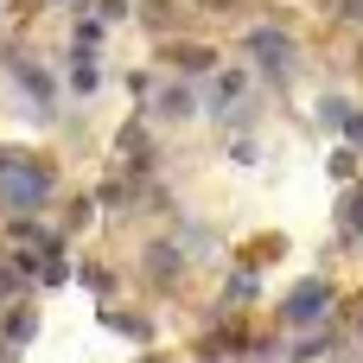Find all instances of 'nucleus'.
Segmentation results:
<instances>
[{
    "label": "nucleus",
    "instance_id": "nucleus-2",
    "mask_svg": "<svg viewBox=\"0 0 363 363\" xmlns=\"http://www.w3.org/2000/svg\"><path fill=\"white\" fill-rule=\"evenodd\" d=\"M325 306H332V287H325V281H300V287L287 294L281 319H287V325H306V319H319Z\"/></svg>",
    "mask_w": 363,
    "mask_h": 363
},
{
    "label": "nucleus",
    "instance_id": "nucleus-3",
    "mask_svg": "<svg viewBox=\"0 0 363 363\" xmlns=\"http://www.w3.org/2000/svg\"><path fill=\"white\" fill-rule=\"evenodd\" d=\"M242 96H249V77H242V70H223V77L211 83V115H217V121H223V115H236V102H242Z\"/></svg>",
    "mask_w": 363,
    "mask_h": 363
},
{
    "label": "nucleus",
    "instance_id": "nucleus-4",
    "mask_svg": "<svg viewBox=\"0 0 363 363\" xmlns=\"http://www.w3.org/2000/svg\"><path fill=\"white\" fill-rule=\"evenodd\" d=\"M345 242H363V191L345 198Z\"/></svg>",
    "mask_w": 363,
    "mask_h": 363
},
{
    "label": "nucleus",
    "instance_id": "nucleus-7",
    "mask_svg": "<svg viewBox=\"0 0 363 363\" xmlns=\"http://www.w3.org/2000/svg\"><path fill=\"white\" fill-rule=\"evenodd\" d=\"M351 140H357V147H363V115H357V128H351Z\"/></svg>",
    "mask_w": 363,
    "mask_h": 363
},
{
    "label": "nucleus",
    "instance_id": "nucleus-5",
    "mask_svg": "<svg viewBox=\"0 0 363 363\" xmlns=\"http://www.w3.org/2000/svg\"><path fill=\"white\" fill-rule=\"evenodd\" d=\"M70 83H77V89H96V57H89V51H77V64H70Z\"/></svg>",
    "mask_w": 363,
    "mask_h": 363
},
{
    "label": "nucleus",
    "instance_id": "nucleus-1",
    "mask_svg": "<svg viewBox=\"0 0 363 363\" xmlns=\"http://www.w3.org/2000/svg\"><path fill=\"white\" fill-rule=\"evenodd\" d=\"M249 51L268 64V77H274V83H287V77H294V38H287L281 26H255V32H249Z\"/></svg>",
    "mask_w": 363,
    "mask_h": 363
},
{
    "label": "nucleus",
    "instance_id": "nucleus-6",
    "mask_svg": "<svg viewBox=\"0 0 363 363\" xmlns=\"http://www.w3.org/2000/svg\"><path fill=\"white\" fill-rule=\"evenodd\" d=\"M185 108H191V89H166L160 96V115H185Z\"/></svg>",
    "mask_w": 363,
    "mask_h": 363
}]
</instances>
